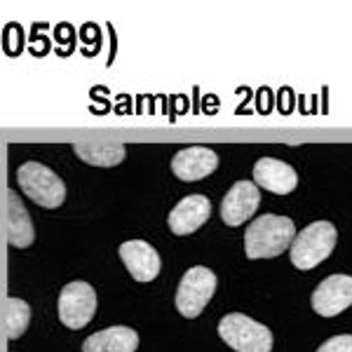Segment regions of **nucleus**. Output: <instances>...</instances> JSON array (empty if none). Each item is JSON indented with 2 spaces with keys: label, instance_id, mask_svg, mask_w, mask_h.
<instances>
[{
  "label": "nucleus",
  "instance_id": "nucleus-1",
  "mask_svg": "<svg viewBox=\"0 0 352 352\" xmlns=\"http://www.w3.org/2000/svg\"><path fill=\"white\" fill-rule=\"evenodd\" d=\"M296 228L294 221L277 214H263L244 232V252L249 258H275L292 247Z\"/></svg>",
  "mask_w": 352,
  "mask_h": 352
},
{
  "label": "nucleus",
  "instance_id": "nucleus-2",
  "mask_svg": "<svg viewBox=\"0 0 352 352\" xmlns=\"http://www.w3.org/2000/svg\"><path fill=\"white\" fill-rule=\"evenodd\" d=\"M338 232L329 221H315L303 228L292 242V263L298 270H312L324 258L331 256L336 247Z\"/></svg>",
  "mask_w": 352,
  "mask_h": 352
},
{
  "label": "nucleus",
  "instance_id": "nucleus-3",
  "mask_svg": "<svg viewBox=\"0 0 352 352\" xmlns=\"http://www.w3.org/2000/svg\"><path fill=\"white\" fill-rule=\"evenodd\" d=\"M219 336L226 340L235 352H270L272 350V333L261 322L252 320L240 312L226 315L219 322Z\"/></svg>",
  "mask_w": 352,
  "mask_h": 352
},
{
  "label": "nucleus",
  "instance_id": "nucleus-4",
  "mask_svg": "<svg viewBox=\"0 0 352 352\" xmlns=\"http://www.w3.org/2000/svg\"><path fill=\"white\" fill-rule=\"evenodd\" d=\"M19 188L36 204L45 209H56L66 200V186L52 169L41 162H26L16 172Z\"/></svg>",
  "mask_w": 352,
  "mask_h": 352
},
{
  "label": "nucleus",
  "instance_id": "nucleus-5",
  "mask_svg": "<svg viewBox=\"0 0 352 352\" xmlns=\"http://www.w3.org/2000/svg\"><path fill=\"white\" fill-rule=\"evenodd\" d=\"M214 292H217V275L204 265H195L181 277L176 289V310L188 320H195L207 308Z\"/></svg>",
  "mask_w": 352,
  "mask_h": 352
},
{
  "label": "nucleus",
  "instance_id": "nucleus-6",
  "mask_svg": "<svg viewBox=\"0 0 352 352\" xmlns=\"http://www.w3.org/2000/svg\"><path fill=\"white\" fill-rule=\"evenodd\" d=\"M96 312V294L87 282H71L59 294V320L68 329H82Z\"/></svg>",
  "mask_w": 352,
  "mask_h": 352
},
{
  "label": "nucleus",
  "instance_id": "nucleus-7",
  "mask_svg": "<svg viewBox=\"0 0 352 352\" xmlns=\"http://www.w3.org/2000/svg\"><path fill=\"white\" fill-rule=\"evenodd\" d=\"M352 305V277L331 275L312 292V310L320 317H336Z\"/></svg>",
  "mask_w": 352,
  "mask_h": 352
},
{
  "label": "nucleus",
  "instance_id": "nucleus-8",
  "mask_svg": "<svg viewBox=\"0 0 352 352\" xmlns=\"http://www.w3.org/2000/svg\"><path fill=\"white\" fill-rule=\"evenodd\" d=\"M261 204V190L252 181H237L232 188L226 192L221 202V219L226 226H242L247 219L256 214Z\"/></svg>",
  "mask_w": 352,
  "mask_h": 352
},
{
  "label": "nucleus",
  "instance_id": "nucleus-9",
  "mask_svg": "<svg viewBox=\"0 0 352 352\" xmlns=\"http://www.w3.org/2000/svg\"><path fill=\"white\" fill-rule=\"evenodd\" d=\"M120 258L136 282H153L160 275V254L144 240L120 244Z\"/></svg>",
  "mask_w": 352,
  "mask_h": 352
},
{
  "label": "nucleus",
  "instance_id": "nucleus-10",
  "mask_svg": "<svg viewBox=\"0 0 352 352\" xmlns=\"http://www.w3.org/2000/svg\"><path fill=\"white\" fill-rule=\"evenodd\" d=\"M219 167V155L207 146H188L179 151L172 160V172L181 181H200Z\"/></svg>",
  "mask_w": 352,
  "mask_h": 352
},
{
  "label": "nucleus",
  "instance_id": "nucleus-11",
  "mask_svg": "<svg viewBox=\"0 0 352 352\" xmlns=\"http://www.w3.org/2000/svg\"><path fill=\"white\" fill-rule=\"evenodd\" d=\"M254 181L263 190H270L275 195H289L292 190H296L298 174L294 172L292 164L275 160V157H261L254 164Z\"/></svg>",
  "mask_w": 352,
  "mask_h": 352
},
{
  "label": "nucleus",
  "instance_id": "nucleus-12",
  "mask_svg": "<svg viewBox=\"0 0 352 352\" xmlns=\"http://www.w3.org/2000/svg\"><path fill=\"white\" fill-rule=\"evenodd\" d=\"M209 214H212V202L204 195H188L184 197L176 207L169 212V230L174 235H190L197 228L207 223Z\"/></svg>",
  "mask_w": 352,
  "mask_h": 352
},
{
  "label": "nucleus",
  "instance_id": "nucleus-13",
  "mask_svg": "<svg viewBox=\"0 0 352 352\" xmlns=\"http://www.w3.org/2000/svg\"><path fill=\"white\" fill-rule=\"evenodd\" d=\"M139 348V336L129 327H109L92 333L82 343V352H134Z\"/></svg>",
  "mask_w": 352,
  "mask_h": 352
},
{
  "label": "nucleus",
  "instance_id": "nucleus-14",
  "mask_svg": "<svg viewBox=\"0 0 352 352\" xmlns=\"http://www.w3.org/2000/svg\"><path fill=\"white\" fill-rule=\"evenodd\" d=\"M36 240V230H33L31 217H28L24 202L19 200L14 190L8 192V242L16 249L31 247Z\"/></svg>",
  "mask_w": 352,
  "mask_h": 352
},
{
  "label": "nucleus",
  "instance_id": "nucleus-15",
  "mask_svg": "<svg viewBox=\"0 0 352 352\" xmlns=\"http://www.w3.org/2000/svg\"><path fill=\"white\" fill-rule=\"evenodd\" d=\"M73 153L80 160L94 167H116L124 160V146L113 141H94V144H73Z\"/></svg>",
  "mask_w": 352,
  "mask_h": 352
},
{
  "label": "nucleus",
  "instance_id": "nucleus-16",
  "mask_svg": "<svg viewBox=\"0 0 352 352\" xmlns=\"http://www.w3.org/2000/svg\"><path fill=\"white\" fill-rule=\"evenodd\" d=\"M28 322H31V308L26 300L14 296L5 300V331L10 338H19L28 329Z\"/></svg>",
  "mask_w": 352,
  "mask_h": 352
},
{
  "label": "nucleus",
  "instance_id": "nucleus-17",
  "mask_svg": "<svg viewBox=\"0 0 352 352\" xmlns=\"http://www.w3.org/2000/svg\"><path fill=\"white\" fill-rule=\"evenodd\" d=\"M317 352H352V336L345 333V336H333L324 340V343L317 348Z\"/></svg>",
  "mask_w": 352,
  "mask_h": 352
}]
</instances>
